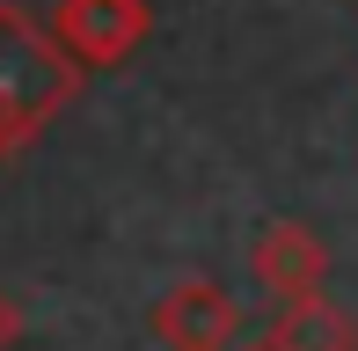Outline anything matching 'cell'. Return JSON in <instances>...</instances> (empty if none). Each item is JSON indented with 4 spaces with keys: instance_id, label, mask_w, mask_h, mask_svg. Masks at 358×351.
<instances>
[{
    "instance_id": "obj_6",
    "label": "cell",
    "mask_w": 358,
    "mask_h": 351,
    "mask_svg": "<svg viewBox=\"0 0 358 351\" xmlns=\"http://www.w3.org/2000/svg\"><path fill=\"white\" fill-rule=\"evenodd\" d=\"M15 344H22V300L0 285V351H15Z\"/></svg>"
},
{
    "instance_id": "obj_5",
    "label": "cell",
    "mask_w": 358,
    "mask_h": 351,
    "mask_svg": "<svg viewBox=\"0 0 358 351\" xmlns=\"http://www.w3.org/2000/svg\"><path fill=\"white\" fill-rule=\"evenodd\" d=\"M264 351H358V322L336 300H292V308H278L271 315V329L256 337Z\"/></svg>"
},
{
    "instance_id": "obj_2",
    "label": "cell",
    "mask_w": 358,
    "mask_h": 351,
    "mask_svg": "<svg viewBox=\"0 0 358 351\" xmlns=\"http://www.w3.org/2000/svg\"><path fill=\"white\" fill-rule=\"evenodd\" d=\"M146 322H154L161 351H249V315L220 278H176Z\"/></svg>"
},
{
    "instance_id": "obj_7",
    "label": "cell",
    "mask_w": 358,
    "mask_h": 351,
    "mask_svg": "<svg viewBox=\"0 0 358 351\" xmlns=\"http://www.w3.org/2000/svg\"><path fill=\"white\" fill-rule=\"evenodd\" d=\"M8 154H22V147H15V132H8V124H0V162H8Z\"/></svg>"
},
{
    "instance_id": "obj_8",
    "label": "cell",
    "mask_w": 358,
    "mask_h": 351,
    "mask_svg": "<svg viewBox=\"0 0 358 351\" xmlns=\"http://www.w3.org/2000/svg\"><path fill=\"white\" fill-rule=\"evenodd\" d=\"M249 351H264V344H249Z\"/></svg>"
},
{
    "instance_id": "obj_3",
    "label": "cell",
    "mask_w": 358,
    "mask_h": 351,
    "mask_svg": "<svg viewBox=\"0 0 358 351\" xmlns=\"http://www.w3.org/2000/svg\"><path fill=\"white\" fill-rule=\"evenodd\" d=\"M146 29H154V8H146V0H59L52 8V37L73 52L80 73L124 66L146 44Z\"/></svg>"
},
{
    "instance_id": "obj_1",
    "label": "cell",
    "mask_w": 358,
    "mask_h": 351,
    "mask_svg": "<svg viewBox=\"0 0 358 351\" xmlns=\"http://www.w3.org/2000/svg\"><path fill=\"white\" fill-rule=\"evenodd\" d=\"M73 95H80L73 52L44 22H29V8L0 0V124L15 132V147H29Z\"/></svg>"
},
{
    "instance_id": "obj_4",
    "label": "cell",
    "mask_w": 358,
    "mask_h": 351,
    "mask_svg": "<svg viewBox=\"0 0 358 351\" xmlns=\"http://www.w3.org/2000/svg\"><path fill=\"white\" fill-rule=\"evenodd\" d=\"M249 278H256V293H264L271 308L315 300L322 278H329V249H322V234L300 227V220H271V227L256 234V249H249Z\"/></svg>"
}]
</instances>
